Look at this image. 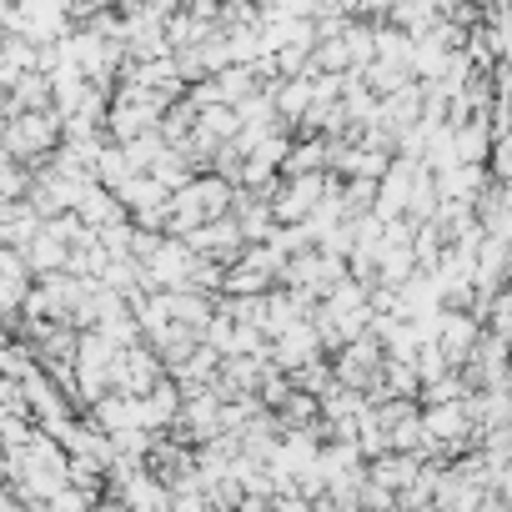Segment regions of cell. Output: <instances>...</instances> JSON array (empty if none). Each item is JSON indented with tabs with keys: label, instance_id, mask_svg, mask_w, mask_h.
<instances>
[{
	"label": "cell",
	"instance_id": "cell-1",
	"mask_svg": "<svg viewBox=\"0 0 512 512\" xmlns=\"http://www.w3.org/2000/svg\"><path fill=\"white\" fill-rule=\"evenodd\" d=\"M161 382H166V362L146 342L121 352V362L111 367V392H121V397H151Z\"/></svg>",
	"mask_w": 512,
	"mask_h": 512
},
{
	"label": "cell",
	"instance_id": "cell-2",
	"mask_svg": "<svg viewBox=\"0 0 512 512\" xmlns=\"http://www.w3.org/2000/svg\"><path fill=\"white\" fill-rule=\"evenodd\" d=\"M422 457H412V452H387V457H377V462H367V472H372V482H382V487H392L397 497L422 477Z\"/></svg>",
	"mask_w": 512,
	"mask_h": 512
},
{
	"label": "cell",
	"instance_id": "cell-3",
	"mask_svg": "<svg viewBox=\"0 0 512 512\" xmlns=\"http://www.w3.org/2000/svg\"><path fill=\"white\" fill-rule=\"evenodd\" d=\"M26 262H31L36 282H41V277H56V272H66V267H71V246H66V241H56L51 231H41V236L26 246Z\"/></svg>",
	"mask_w": 512,
	"mask_h": 512
},
{
	"label": "cell",
	"instance_id": "cell-4",
	"mask_svg": "<svg viewBox=\"0 0 512 512\" xmlns=\"http://www.w3.org/2000/svg\"><path fill=\"white\" fill-rule=\"evenodd\" d=\"M121 502H126L131 512H171V507H176L171 487H166L161 477H151V472H146V477H136V482L121 492Z\"/></svg>",
	"mask_w": 512,
	"mask_h": 512
},
{
	"label": "cell",
	"instance_id": "cell-5",
	"mask_svg": "<svg viewBox=\"0 0 512 512\" xmlns=\"http://www.w3.org/2000/svg\"><path fill=\"white\" fill-rule=\"evenodd\" d=\"M492 151H497L492 121H467V126L457 131V156H462V166H487Z\"/></svg>",
	"mask_w": 512,
	"mask_h": 512
},
{
	"label": "cell",
	"instance_id": "cell-6",
	"mask_svg": "<svg viewBox=\"0 0 512 512\" xmlns=\"http://www.w3.org/2000/svg\"><path fill=\"white\" fill-rule=\"evenodd\" d=\"M377 61L412 71V61H417V36H407V31H397V26H377Z\"/></svg>",
	"mask_w": 512,
	"mask_h": 512
},
{
	"label": "cell",
	"instance_id": "cell-7",
	"mask_svg": "<svg viewBox=\"0 0 512 512\" xmlns=\"http://www.w3.org/2000/svg\"><path fill=\"white\" fill-rule=\"evenodd\" d=\"M116 201L136 216V211H151V206H171V191H166L156 176H136V181H126V186L116 191Z\"/></svg>",
	"mask_w": 512,
	"mask_h": 512
},
{
	"label": "cell",
	"instance_id": "cell-8",
	"mask_svg": "<svg viewBox=\"0 0 512 512\" xmlns=\"http://www.w3.org/2000/svg\"><path fill=\"white\" fill-rule=\"evenodd\" d=\"M337 322H347V317H362V312H372V287H362V282H342L327 302H322Z\"/></svg>",
	"mask_w": 512,
	"mask_h": 512
},
{
	"label": "cell",
	"instance_id": "cell-9",
	"mask_svg": "<svg viewBox=\"0 0 512 512\" xmlns=\"http://www.w3.org/2000/svg\"><path fill=\"white\" fill-rule=\"evenodd\" d=\"M412 81H417L412 71H402V66H382V61L362 71V86H367V91H372L377 101H387V96H397V91H407Z\"/></svg>",
	"mask_w": 512,
	"mask_h": 512
},
{
	"label": "cell",
	"instance_id": "cell-10",
	"mask_svg": "<svg viewBox=\"0 0 512 512\" xmlns=\"http://www.w3.org/2000/svg\"><path fill=\"white\" fill-rule=\"evenodd\" d=\"M136 176H141V171L131 166L126 146H106V156H101V171H96V181H101V186H106V191L116 196V191H121L126 181H136Z\"/></svg>",
	"mask_w": 512,
	"mask_h": 512
},
{
	"label": "cell",
	"instance_id": "cell-11",
	"mask_svg": "<svg viewBox=\"0 0 512 512\" xmlns=\"http://www.w3.org/2000/svg\"><path fill=\"white\" fill-rule=\"evenodd\" d=\"M201 131H211L216 141H226V146H231V141H236L246 126H241L236 106H206V111H201Z\"/></svg>",
	"mask_w": 512,
	"mask_h": 512
},
{
	"label": "cell",
	"instance_id": "cell-12",
	"mask_svg": "<svg viewBox=\"0 0 512 512\" xmlns=\"http://www.w3.org/2000/svg\"><path fill=\"white\" fill-rule=\"evenodd\" d=\"M417 372H422V387H432V382L452 377L457 367L447 362V352H442V347H422V352H417Z\"/></svg>",
	"mask_w": 512,
	"mask_h": 512
},
{
	"label": "cell",
	"instance_id": "cell-13",
	"mask_svg": "<svg viewBox=\"0 0 512 512\" xmlns=\"http://www.w3.org/2000/svg\"><path fill=\"white\" fill-rule=\"evenodd\" d=\"M236 327H241V322H231V317L216 312L211 327H206V347H216L221 357H231V352H236Z\"/></svg>",
	"mask_w": 512,
	"mask_h": 512
},
{
	"label": "cell",
	"instance_id": "cell-14",
	"mask_svg": "<svg viewBox=\"0 0 512 512\" xmlns=\"http://www.w3.org/2000/svg\"><path fill=\"white\" fill-rule=\"evenodd\" d=\"M96 507H101V502H91L81 487H61V492L51 497V507H46V512H96Z\"/></svg>",
	"mask_w": 512,
	"mask_h": 512
},
{
	"label": "cell",
	"instance_id": "cell-15",
	"mask_svg": "<svg viewBox=\"0 0 512 512\" xmlns=\"http://www.w3.org/2000/svg\"><path fill=\"white\" fill-rule=\"evenodd\" d=\"M362 507H367V512H397V492L382 487V482H367V487H362Z\"/></svg>",
	"mask_w": 512,
	"mask_h": 512
},
{
	"label": "cell",
	"instance_id": "cell-16",
	"mask_svg": "<svg viewBox=\"0 0 512 512\" xmlns=\"http://www.w3.org/2000/svg\"><path fill=\"white\" fill-rule=\"evenodd\" d=\"M96 512H131V507H126V502H116V497H106V502H101Z\"/></svg>",
	"mask_w": 512,
	"mask_h": 512
},
{
	"label": "cell",
	"instance_id": "cell-17",
	"mask_svg": "<svg viewBox=\"0 0 512 512\" xmlns=\"http://www.w3.org/2000/svg\"><path fill=\"white\" fill-rule=\"evenodd\" d=\"M357 512H367V507H357Z\"/></svg>",
	"mask_w": 512,
	"mask_h": 512
}]
</instances>
